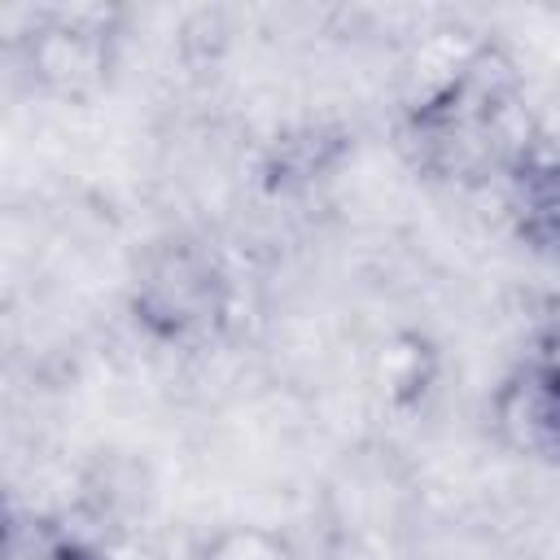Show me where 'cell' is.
<instances>
[{
    "mask_svg": "<svg viewBox=\"0 0 560 560\" xmlns=\"http://www.w3.org/2000/svg\"><path fill=\"white\" fill-rule=\"evenodd\" d=\"M512 114H516L512 66L494 48H477L416 109V131L433 153H442L451 171H472L494 162L512 144L508 136Z\"/></svg>",
    "mask_w": 560,
    "mask_h": 560,
    "instance_id": "1",
    "label": "cell"
},
{
    "mask_svg": "<svg viewBox=\"0 0 560 560\" xmlns=\"http://www.w3.org/2000/svg\"><path fill=\"white\" fill-rule=\"evenodd\" d=\"M223 315V276L197 245H162L136 284V319L158 337H192Z\"/></svg>",
    "mask_w": 560,
    "mask_h": 560,
    "instance_id": "2",
    "label": "cell"
},
{
    "mask_svg": "<svg viewBox=\"0 0 560 560\" xmlns=\"http://www.w3.org/2000/svg\"><path fill=\"white\" fill-rule=\"evenodd\" d=\"M499 438L529 455L560 464V363H525L494 394Z\"/></svg>",
    "mask_w": 560,
    "mask_h": 560,
    "instance_id": "3",
    "label": "cell"
},
{
    "mask_svg": "<svg viewBox=\"0 0 560 560\" xmlns=\"http://www.w3.org/2000/svg\"><path fill=\"white\" fill-rule=\"evenodd\" d=\"M35 70L57 92H70V96L88 92L92 83H101V70H105L101 31H92L83 22H66L57 31H44V39L35 44Z\"/></svg>",
    "mask_w": 560,
    "mask_h": 560,
    "instance_id": "4",
    "label": "cell"
},
{
    "mask_svg": "<svg viewBox=\"0 0 560 560\" xmlns=\"http://www.w3.org/2000/svg\"><path fill=\"white\" fill-rule=\"evenodd\" d=\"M197 560H298V551L267 525H223L197 547Z\"/></svg>",
    "mask_w": 560,
    "mask_h": 560,
    "instance_id": "5",
    "label": "cell"
},
{
    "mask_svg": "<svg viewBox=\"0 0 560 560\" xmlns=\"http://www.w3.org/2000/svg\"><path fill=\"white\" fill-rule=\"evenodd\" d=\"M525 223L547 249H560V166L529 171V179H525Z\"/></svg>",
    "mask_w": 560,
    "mask_h": 560,
    "instance_id": "6",
    "label": "cell"
}]
</instances>
